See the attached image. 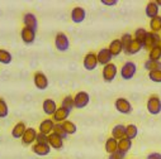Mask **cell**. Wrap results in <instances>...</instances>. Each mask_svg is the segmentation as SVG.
Listing matches in <instances>:
<instances>
[{
	"label": "cell",
	"mask_w": 161,
	"mask_h": 159,
	"mask_svg": "<svg viewBox=\"0 0 161 159\" xmlns=\"http://www.w3.org/2000/svg\"><path fill=\"white\" fill-rule=\"evenodd\" d=\"M55 46H56L57 51L66 52L69 49V47H70V39H69V37L65 33H62V32L57 33L56 37H55Z\"/></svg>",
	"instance_id": "4"
},
{
	"label": "cell",
	"mask_w": 161,
	"mask_h": 159,
	"mask_svg": "<svg viewBox=\"0 0 161 159\" xmlns=\"http://www.w3.org/2000/svg\"><path fill=\"white\" fill-rule=\"evenodd\" d=\"M108 49H109V52L112 53L113 57L119 56L123 52V46H122V43H120V39H114V41H112Z\"/></svg>",
	"instance_id": "21"
},
{
	"label": "cell",
	"mask_w": 161,
	"mask_h": 159,
	"mask_svg": "<svg viewBox=\"0 0 161 159\" xmlns=\"http://www.w3.org/2000/svg\"><path fill=\"white\" fill-rule=\"evenodd\" d=\"M53 128H55V121L52 119H46V120H43L39 124V133L45 135H50L53 133Z\"/></svg>",
	"instance_id": "16"
},
{
	"label": "cell",
	"mask_w": 161,
	"mask_h": 159,
	"mask_svg": "<svg viewBox=\"0 0 161 159\" xmlns=\"http://www.w3.org/2000/svg\"><path fill=\"white\" fill-rule=\"evenodd\" d=\"M141 49H143V46L141 44V43H138L137 41H135V39H133V41H132V43L128 46V48L125 51L127 54H136V53H138Z\"/></svg>",
	"instance_id": "26"
},
{
	"label": "cell",
	"mask_w": 161,
	"mask_h": 159,
	"mask_svg": "<svg viewBox=\"0 0 161 159\" xmlns=\"http://www.w3.org/2000/svg\"><path fill=\"white\" fill-rule=\"evenodd\" d=\"M161 44V35L158 33H153V32H148L146 35V39L143 42V49H152L153 47Z\"/></svg>",
	"instance_id": "2"
},
{
	"label": "cell",
	"mask_w": 161,
	"mask_h": 159,
	"mask_svg": "<svg viewBox=\"0 0 161 159\" xmlns=\"http://www.w3.org/2000/svg\"><path fill=\"white\" fill-rule=\"evenodd\" d=\"M69 115H70V111L67 109L60 106L56 110V112L52 115V120L55 121V124H62L64 121H66V119L69 117Z\"/></svg>",
	"instance_id": "12"
},
{
	"label": "cell",
	"mask_w": 161,
	"mask_h": 159,
	"mask_svg": "<svg viewBox=\"0 0 161 159\" xmlns=\"http://www.w3.org/2000/svg\"><path fill=\"white\" fill-rule=\"evenodd\" d=\"M89 101H90V95L85 91L77 92L74 97V104H75L76 109H84L85 106H88Z\"/></svg>",
	"instance_id": "7"
},
{
	"label": "cell",
	"mask_w": 161,
	"mask_h": 159,
	"mask_svg": "<svg viewBox=\"0 0 161 159\" xmlns=\"http://www.w3.org/2000/svg\"><path fill=\"white\" fill-rule=\"evenodd\" d=\"M145 69L151 72V71H157V69H161V62L160 61H146L145 62Z\"/></svg>",
	"instance_id": "30"
},
{
	"label": "cell",
	"mask_w": 161,
	"mask_h": 159,
	"mask_svg": "<svg viewBox=\"0 0 161 159\" xmlns=\"http://www.w3.org/2000/svg\"><path fill=\"white\" fill-rule=\"evenodd\" d=\"M61 106H62V107H65V109H67V110L71 112V111H72V109L75 107V104H74V97H71V96H66V97H64Z\"/></svg>",
	"instance_id": "36"
},
{
	"label": "cell",
	"mask_w": 161,
	"mask_h": 159,
	"mask_svg": "<svg viewBox=\"0 0 161 159\" xmlns=\"http://www.w3.org/2000/svg\"><path fill=\"white\" fill-rule=\"evenodd\" d=\"M13 57H12V53L5 51V49H0V63L3 64H9L12 62Z\"/></svg>",
	"instance_id": "34"
},
{
	"label": "cell",
	"mask_w": 161,
	"mask_h": 159,
	"mask_svg": "<svg viewBox=\"0 0 161 159\" xmlns=\"http://www.w3.org/2000/svg\"><path fill=\"white\" fill-rule=\"evenodd\" d=\"M25 130H27L25 124H24L23 121H20V123L15 124L14 128L12 129V135H13V138H15V139H22V136H23V134L25 133Z\"/></svg>",
	"instance_id": "23"
},
{
	"label": "cell",
	"mask_w": 161,
	"mask_h": 159,
	"mask_svg": "<svg viewBox=\"0 0 161 159\" xmlns=\"http://www.w3.org/2000/svg\"><path fill=\"white\" fill-rule=\"evenodd\" d=\"M86 18V12L84 8L81 7H75L72 10H71V20L76 24L79 23H83Z\"/></svg>",
	"instance_id": "9"
},
{
	"label": "cell",
	"mask_w": 161,
	"mask_h": 159,
	"mask_svg": "<svg viewBox=\"0 0 161 159\" xmlns=\"http://www.w3.org/2000/svg\"><path fill=\"white\" fill-rule=\"evenodd\" d=\"M136 71H137L136 63L132 61H128L120 67V77L123 80H131L136 74Z\"/></svg>",
	"instance_id": "3"
},
{
	"label": "cell",
	"mask_w": 161,
	"mask_h": 159,
	"mask_svg": "<svg viewBox=\"0 0 161 159\" xmlns=\"http://www.w3.org/2000/svg\"><path fill=\"white\" fill-rule=\"evenodd\" d=\"M9 115V107H8V104L4 99L0 97V119L3 117H7Z\"/></svg>",
	"instance_id": "35"
},
{
	"label": "cell",
	"mask_w": 161,
	"mask_h": 159,
	"mask_svg": "<svg viewBox=\"0 0 161 159\" xmlns=\"http://www.w3.org/2000/svg\"><path fill=\"white\" fill-rule=\"evenodd\" d=\"M158 10H160V7L157 5L156 2H148L146 8H145V13L150 19H153V18L158 17Z\"/></svg>",
	"instance_id": "20"
},
{
	"label": "cell",
	"mask_w": 161,
	"mask_h": 159,
	"mask_svg": "<svg viewBox=\"0 0 161 159\" xmlns=\"http://www.w3.org/2000/svg\"><path fill=\"white\" fill-rule=\"evenodd\" d=\"M104 148H105V151L108 154H113V153L118 151V140L114 139L113 136H110L109 139H107Z\"/></svg>",
	"instance_id": "25"
},
{
	"label": "cell",
	"mask_w": 161,
	"mask_h": 159,
	"mask_svg": "<svg viewBox=\"0 0 161 159\" xmlns=\"http://www.w3.org/2000/svg\"><path fill=\"white\" fill-rule=\"evenodd\" d=\"M146 107L151 115H158L161 112V99L157 95H151L147 100Z\"/></svg>",
	"instance_id": "1"
},
{
	"label": "cell",
	"mask_w": 161,
	"mask_h": 159,
	"mask_svg": "<svg viewBox=\"0 0 161 159\" xmlns=\"http://www.w3.org/2000/svg\"><path fill=\"white\" fill-rule=\"evenodd\" d=\"M156 3H157V5H158V7H161V0H157Z\"/></svg>",
	"instance_id": "43"
},
{
	"label": "cell",
	"mask_w": 161,
	"mask_h": 159,
	"mask_svg": "<svg viewBox=\"0 0 161 159\" xmlns=\"http://www.w3.org/2000/svg\"><path fill=\"white\" fill-rule=\"evenodd\" d=\"M33 82H34V86L38 89V90H46L48 87V78L47 76L41 72V71H37L33 76Z\"/></svg>",
	"instance_id": "5"
},
{
	"label": "cell",
	"mask_w": 161,
	"mask_h": 159,
	"mask_svg": "<svg viewBox=\"0 0 161 159\" xmlns=\"http://www.w3.org/2000/svg\"><path fill=\"white\" fill-rule=\"evenodd\" d=\"M117 73H118V68H117V66L114 63H109V64L103 67L102 74H103V78H104L105 82H112L113 80L115 78Z\"/></svg>",
	"instance_id": "8"
},
{
	"label": "cell",
	"mask_w": 161,
	"mask_h": 159,
	"mask_svg": "<svg viewBox=\"0 0 161 159\" xmlns=\"http://www.w3.org/2000/svg\"><path fill=\"white\" fill-rule=\"evenodd\" d=\"M112 136L117 140H120L126 138V126L122 124H118L112 129Z\"/></svg>",
	"instance_id": "22"
},
{
	"label": "cell",
	"mask_w": 161,
	"mask_h": 159,
	"mask_svg": "<svg viewBox=\"0 0 161 159\" xmlns=\"http://www.w3.org/2000/svg\"><path fill=\"white\" fill-rule=\"evenodd\" d=\"M148 59L150 61H160L161 59V44H158L148 51Z\"/></svg>",
	"instance_id": "28"
},
{
	"label": "cell",
	"mask_w": 161,
	"mask_h": 159,
	"mask_svg": "<svg viewBox=\"0 0 161 159\" xmlns=\"http://www.w3.org/2000/svg\"><path fill=\"white\" fill-rule=\"evenodd\" d=\"M83 64H84L85 69H88V71H93V69H95V68H97V66L99 64V63H98L97 54H95V53H93V52L88 53V54L84 57Z\"/></svg>",
	"instance_id": "11"
},
{
	"label": "cell",
	"mask_w": 161,
	"mask_h": 159,
	"mask_svg": "<svg viewBox=\"0 0 161 159\" xmlns=\"http://www.w3.org/2000/svg\"><path fill=\"white\" fill-rule=\"evenodd\" d=\"M97 58H98V63H100V64L104 67V66L112 63L113 56H112V53L109 52L108 48H102V49L97 53Z\"/></svg>",
	"instance_id": "10"
},
{
	"label": "cell",
	"mask_w": 161,
	"mask_h": 159,
	"mask_svg": "<svg viewBox=\"0 0 161 159\" xmlns=\"http://www.w3.org/2000/svg\"><path fill=\"white\" fill-rule=\"evenodd\" d=\"M20 37H22V41H23L25 44L29 46V44L34 43V41H36V30L24 27V28L22 29V32H20Z\"/></svg>",
	"instance_id": "13"
},
{
	"label": "cell",
	"mask_w": 161,
	"mask_h": 159,
	"mask_svg": "<svg viewBox=\"0 0 161 159\" xmlns=\"http://www.w3.org/2000/svg\"><path fill=\"white\" fill-rule=\"evenodd\" d=\"M62 126H64V129L66 130L67 135H72V134H75V133L77 131V126L75 125V123H72V121H70V120L64 121V123H62Z\"/></svg>",
	"instance_id": "32"
},
{
	"label": "cell",
	"mask_w": 161,
	"mask_h": 159,
	"mask_svg": "<svg viewBox=\"0 0 161 159\" xmlns=\"http://www.w3.org/2000/svg\"><path fill=\"white\" fill-rule=\"evenodd\" d=\"M32 151L36 154V155H39V156H45V155H48L50 151H51V146L50 144H33L32 145Z\"/></svg>",
	"instance_id": "15"
},
{
	"label": "cell",
	"mask_w": 161,
	"mask_h": 159,
	"mask_svg": "<svg viewBox=\"0 0 161 159\" xmlns=\"http://www.w3.org/2000/svg\"><path fill=\"white\" fill-rule=\"evenodd\" d=\"M53 133H55L56 135L61 136L62 139H66V138L69 136V135H67V133H66V130L64 129L62 124H55V128H53Z\"/></svg>",
	"instance_id": "37"
},
{
	"label": "cell",
	"mask_w": 161,
	"mask_h": 159,
	"mask_svg": "<svg viewBox=\"0 0 161 159\" xmlns=\"http://www.w3.org/2000/svg\"><path fill=\"white\" fill-rule=\"evenodd\" d=\"M23 23H24V27L31 28V29H33V30H37L38 20H37V17H36L33 13H27V14H24V17H23Z\"/></svg>",
	"instance_id": "17"
},
{
	"label": "cell",
	"mask_w": 161,
	"mask_h": 159,
	"mask_svg": "<svg viewBox=\"0 0 161 159\" xmlns=\"http://www.w3.org/2000/svg\"><path fill=\"white\" fill-rule=\"evenodd\" d=\"M119 39H120V43H122V46H123V52H125V51L128 48V46L132 43V41H133V35H131L130 33H125Z\"/></svg>",
	"instance_id": "33"
},
{
	"label": "cell",
	"mask_w": 161,
	"mask_h": 159,
	"mask_svg": "<svg viewBox=\"0 0 161 159\" xmlns=\"http://www.w3.org/2000/svg\"><path fill=\"white\" fill-rule=\"evenodd\" d=\"M36 143H38V144H48V135L38 133L37 139H36Z\"/></svg>",
	"instance_id": "39"
},
{
	"label": "cell",
	"mask_w": 161,
	"mask_h": 159,
	"mask_svg": "<svg viewBox=\"0 0 161 159\" xmlns=\"http://www.w3.org/2000/svg\"><path fill=\"white\" fill-rule=\"evenodd\" d=\"M148 78L151 80L152 82H156V84H161V69H157V71H151V72H148Z\"/></svg>",
	"instance_id": "38"
},
{
	"label": "cell",
	"mask_w": 161,
	"mask_h": 159,
	"mask_svg": "<svg viewBox=\"0 0 161 159\" xmlns=\"http://www.w3.org/2000/svg\"><path fill=\"white\" fill-rule=\"evenodd\" d=\"M131 148H132V140L131 139L123 138V139L118 140V151L123 153V154H127Z\"/></svg>",
	"instance_id": "24"
},
{
	"label": "cell",
	"mask_w": 161,
	"mask_h": 159,
	"mask_svg": "<svg viewBox=\"0 0 161 159\" xmlns=\"http://www.w3.org/2000/svg\"><path fill=\"white\" fill-rule=\"evenodd\" d=\"M126 154L120 153V151H115L113 154H109V159H125Z\"/></svg>",
	"instance_id": "40"
},
{
	"label": "cell",
	"mask_w": 161,
	"mask_h": 159,
	"mask_svg": "<svg viewBox=\"0 0 161 159\" xmlns=\"http://www.w3.org/2000/svg\"><path fill=\"white\" fill-rule=\"evenodd\" d=\"M37 135H38V133L36 131L34 128H27L25 133H24L23 136H22V143H23L24 145H32V144L36 141Z\"/></svg>",
	"instance_id": "14"
},
{
	"label": "cell",
	"mask_w": 161,
	"mask_h": 159,
	"mask_svg": "<svg viewBox=\"0 0 161 159\" xmlns=\"http://www.w3.org/2000/svg\"><path fill=\"white\" fill-rule=\"evenodd\" d=\"M114 106H115L117 111H119L120 114L128 115V114L132 112V105H131V102H130L127 99H125V97L117 99L115 102H114Z\"/></svg>",
	"instance_id": "6"
},
{
	"label": "cell",
	"mask_w": 161,
	"mask_h": 159,
	"mask_svg": "<svg viewBox=\"0 0 161 159\" xmlns=\"http://www.w3.org/2000/svg\"><path fill=\"white\" fill-rule=\"evenodd\" d=\"M146 159H161V153H157V151H153V153H150Z\"/></svg>",
	"instance_id": "41"
},
{
	"label": "cell",
	"mask_w": 161,
	"mask_h": 159,
	"mask_svg": "<svg viewBox=\"0 0 161 159\" xmlns=\"http://www.w3.org/2000/svg\"><path fill=\"white\" fill-rule=\"evenodd\" d=\"M42 109H43V112H45L46 115L52 116V115L56 112V110H57L58 107H57L55 100H52V99H46V100L43 101V104H42Z\"/></svg>",
	"instance_id": "18"
},
{
	"label": "cell",
	"mask_w": 161,
	"mask_h": 159,
	"mask_svg": "<svg viewBox=\"0 0 161 159\" xmlns=\"http://www.w3.org/2000/svg\"><path fill=\"white\" fill-rule=\"evenodd\" d=\"M137 135H138V128L135 124H130V125L126 126V138H128V139L132 140Z\"/></svg>",
	"instance_id": "29"
},
{
	"label": "cell",
	"mask_w": 161,
	"mask_h": 159,
	"mask_svg": "<svg viewBox=\"0 0 161 159\" xmlns=\"http://www.w3.org/2000/svg\"><path fill=\"white\" fill-rule=\"evenodd\" d=\"M48 144L52 149H56V150H61L64 148V139L58 135H56L55 133L50 134L48 135Z\"/></svg>",
	"instance_id": "19"
},
{
	"label": "cell",
	"mask_w": 161,
	"mask_h": 159,
	"mask_svg": "<svg viewBox=\"0 0 161 159\" xmlns=\"http://www.w3.org/2000/svg\"><path fill=\"white\" fill-rule=\"evenodd\" d=\"M117 3H118L117 0H102V4H104V5H108V7L115 5Z\"/></svg>",
	"instance_id": "42"
},
{
	"label": "cell",
	"mask_w": 161,
	"mask_h": 159,
	"mask_svg": "<svg viewBox=\"0 0 161 159\" xmlns=\"http://www.w3.org/2000/svg\"><path fill=\"white\" fill-rule=\"evenodd\" d=\"M147 33H148V32H147L145 28H138V29H136V32H135V34H133V39L143 46V42H145V39H146Z\"/></svg>",
	"instance_id": "27"
},
{
	"label": "cell",
	"mask_w": 161,
	"mask_h": 159,
	"mask_svg": "<svg viewBox=\"0 0 161 159\" xmlns=\"http://www.w3.org/2000/svg\"><path fill=\"white\" fill-rule=\"evenodd\" d=\"M150 28H151V32L153 33L161 32V17L160 15L150 20Z\"/></svg>",
	"instance_id": "31"
}]
</instances>
